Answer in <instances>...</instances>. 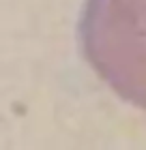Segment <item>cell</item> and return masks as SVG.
I'll return each instance as SVG.
<instances>
[{"mask_svg": "<svg viewBox=\"0 0 146 150\" xmlns=\"http://www.w3.org/2000/svg\"><path fill=\"white\" fill-rule=\"evenodd\" d=\"M80 45L118 97L146 110V0H88Z\"/></svg>", "mask_w": 146, "mask_h": 150, "instance_id": "obj_1", "label": "cell"}]
</instances>
